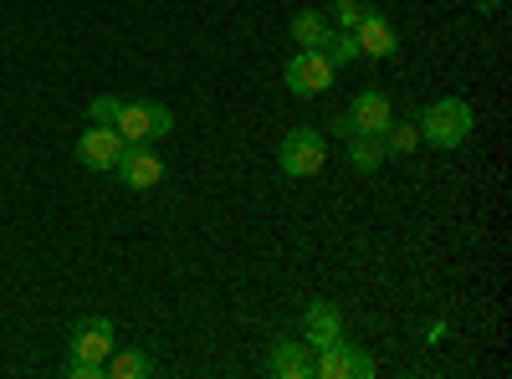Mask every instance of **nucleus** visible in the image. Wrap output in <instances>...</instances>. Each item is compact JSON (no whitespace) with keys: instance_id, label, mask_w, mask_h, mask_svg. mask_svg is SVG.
<instances>
[{"instance_id":"obj_19","label":"nucleus","mask_w":512,"mask_h":379,"mask_svg":"<svg viewBox=\"0 0 512 379\" xmlns=\"http://www.w3.org/2000/svg\"><path fill=\"white\" fill-rule=\"evenodd\" d=\"M118 108H123V98H113V93H103V98H93V123H118Z\"/></svg>"},{"instance_id":"obj_4","label":"nucleus","mask_w":512,"mask_h":379,"mask_svg":"<svg viewBox=\"0 0 512 379\" xmlns=\"http://www.w3.org/2000/svg\"><path fill=\"white\" fill-rule=\"evenodd\" d=\"M113 129L128 139V144H149V139H164L169 129H175V118H169L164 103H144V98H123L118 108V123Z\"/></svg>"},{"instance_id":"obj_7","label":"nucleus","mask_w":512,"mask_h":379,"mask_svg":"<svg viewBox=\"0 0 512 379\" xmlns=\"http://www.w3.org/2000/svg\"><path fill=\"white\" fill-rule=\"evenodd\" d=\"M113 175L128 185V190H154L164 180V159L154 154V144H123Z\"/></svg>"},{"instance_id":"obj_22","label":"nucleus","mask_w":512,"mask_h":379,"mask_svg":"<svg viewBox=\"0 0 512 379\" xmlns=\"http://www.w3.org/2000/svg\"><path fill=\"white\" fill-rule=\"evenodd\" d=\"M472 6H477V11L487 16V11H497V6H502V0H472Z\"/></svg>"},{"instance_id":"obj_3","label":"nucleus","mask_w":512,"mask_h":379,"mask_svg":"<svg viewBox=\"0 0 512 379\" xmlns=\"http://www.w3.org/2000/svg\"><path fill=\"white\" fill-rule=\"evenodd\" d=\"M277 164H282V175L292 180H313L323 164H328V139L318 129H292L277 149Z\"/></svg>"},{"instance_id":"obj_16","label":"nucleus","mask_w":512,"mask_h":379,"mask_svg":"<svg viewBox=\"0 0 512 379\" xmlns=\"http://www.w3.org/2000/svg\"><path fill=\"white\" fill-rule=\"evenodd\" d=\"M379 144H384V154H415L420 149V129L415 123H390V129L379 134Z\"/></svg>"},{"instance_id":"obj_6","label":"nucleus","mask_w":512,"mask_h":379,"mask_svg":"<svg viewBox=\"0 0 512 379\" xmlns=\"http://www.w3.org/2000/svg\"><path fill=\"white\" fill-rule=\"evenodd\" d=\"M123 134L113 129V123H88V129L77 134V164H88V170H98V175H113V164H118V154H123Z\"/></svg>"},{"instance_id":"obj_18","label":"nucleus","mask_w":512,"mask_h":379,"mask_svg":"<svg viewBox=\"0 0 512 379\" xmlns=\"http://www.w3.org/2000/svg\"><path fill=\"white\" fill-rule=\"evenodd\" d=\"M364 11H369V6H359V0H333V11H328V16L338 21V31H354Z\"/></svg>"},{"instance_id":"obj_9","label":"nucleus","mask_w":512,"mask_h":379,"mask_svg":"<svg viewBox=\"0 0 512 379\" xmlns=\"http://www.w3.org/2000/svg\"><path fill=\"white\" fill-rule=\"evenodd\" d=\"M108 354H113V318H82L72 328V359L103 364Z\"/></svg>"},{"instance_id":"obj_13","label":"nucleus","mask_w":512,"mask_h":379,"mask_svg":"<svg viewBox=\"0 0 512 379\" xmlns=\"http://www.w3.org/2000/svg\"><path fill=\"white\" fill-rule=\"evenodd\" d=\"M344 154H349V164H354V170L359 175H374L379 170V164H384V144H379V134H349L344 139Z\"/></svg>"},{"instance_id":"obj_8","label":"nucleus","mask_w":512,"mask_h":379,"mask_svg":"<svg viewBox=\"0 0 512 379\" xmlns=\"http://www.w3.org/2000/svg\"><path fill=\"white\" fill-rule=\"evenodd\" d=\"M359 134H384L395 123V108H390V98H384L379 88H364V93H354V103H349V113H344Z\"/></svg>"},{"instance_id":"obj_12","label":"nucleus","mask_w":512,"mask_h":379,"mask_svg":"<svg viewBox=\"0 0 512 379\" xmlns=\"http://www.w3.org/2000/svg\"><path fill=\"white\" fill-rule=\"evenodd\" d=\"M328 339H344V313L318 298V303H308V313H303V344L318 349V344H328Z\"/></svg>"},{"instance_id":"obj_10","label":"nucleus","mask_w":512,"mask_h":379,"mask_svg":"<svg viewBox=\"0 0 512 379\" xmlns=\"http://www.w3.org/2000/svg\"><path fill=\"white\" fill-rule=\"evenodd\" d=\"M354 41H359V52H364V57H374V62L400 52V31H395L390 21H384L379 11H364V16H359V26H354Z\"/></svg>"},{"instance_id":"obj_20","label":"nucleus","mask_w":512,"mask_h":379,"mask_svg":"<svg viewBox=\"0 0 512 379\" xmlns=\"http://www.w3.org/2000/svg\"><path fill=\"white\" fill-rule=\"evenodd\" d=\"M67 379H103V364H88V359H67L62 364Z\"/></svg>"},{"instance_id":"obj_17","label":"nucleus","mask_w":512,"mask_h":379,"mask_svg":"<svg viewBox=\"0 0 512 379\" xmlns=\"http://www.w3.org/2000/svg\"><path fill=\"white\" fill-rule=\"evenodd\" d=\"M323 52H328V62H333V67H349V62H359V57H364V52H359V41H354V31H333Z\"/></svg>"},{"instance_id":"obj_1","label":"nucleus","mask_w":512,"mask_h":379,"mask_svg":"<svg viewBox=\"0 0 512 379\" xmlns=\"http://www.w3.org/2000/svg\"><path fill=\"white\" fill-rule=\"evenodd\" d=\"M415 129H420V144H431V149H461L466 139H472V129H477V113H472V103H461V98H436L415 118Z\"/></svg>"},{"instance_id":"obj_11","label":"nucleus","mask_w":512,"mask_h":379,"mask_svg":"<svg viewBox=\"0 0 512 379\" xmlns=\"http://www.w3.org/2000/svg\"><path fill=\"white\" fill-rule=\"evenodd\" d=\"M267 369H272L277 379H313V349H308L303 339H277Z\"/></svg>"},{"instance_id":"obj_21","label":"nucleus","mask_w":512,"mask_h":379,"mask_svg":"<svg viewBox=\"0 0 512 379\" xmlns=\"http://www.w3.org/2000/svg\"><path fill=\"white\" fill-rule=\"evenodd\" d=\"M446 339V323H425V344H441Z\"/></svg>"},{"instance_id":"obj_2","label":"nucleus","mask_w":512,"mask_h":379,"mask_svg":"<svg viewBox=\"0 0 512 379\" xmlns=\"http://www.w3.org/2000/svg\"><path fill=\"white\" fill-rule=\"evenodd\" d=\"M333 77H338V67L328 62L323 47H297V57H287V67H282V82L297 98H323L333 88Z\"/></svg>"},{"instance_id":"obj_14","label":"nucleus","mask_w":512,"mask_h":379,"mask_svg":"<svg viewBox=\"0 0 512 379\" xmlns=\"http://www.w3.org/2000/svg\"><path fill=\"white\" fill-rule=\"evenodd\" d=\"M103 374H113V379H149L154 374V359L139 354V349H113L103 359Z\"/></svg>"},{"instance_id":"obj_15","label":"nucleus","mask_w":512,"mask_h":379,"mask_svg":"<svg viewBox=\"0 0 512 379\" xmlns=\"http://www.w3.org/2000/svg\"><path fill=\"white\" fill-rule=\"evenodd\" d=\"M328 36H333V26H328L323 11H297L292 16V41L297 47H328Z\"/></svg>"},{"instance_id":"obj_5","label":"nucleus","mask_w":512,"mask_h":379,"mask_svg":"<svg viewBox=\"0 0 512 379\" xmlns=\"http://www.w3.org/2000/svg\"><path fill=\"white\" fill-rule=\"evenodd\" d=\"M313 374H318V379H369V374H374V359H369L364 349L344 344V339H328V344H318V354H313Z\"/></svg>"}]
</instances>
